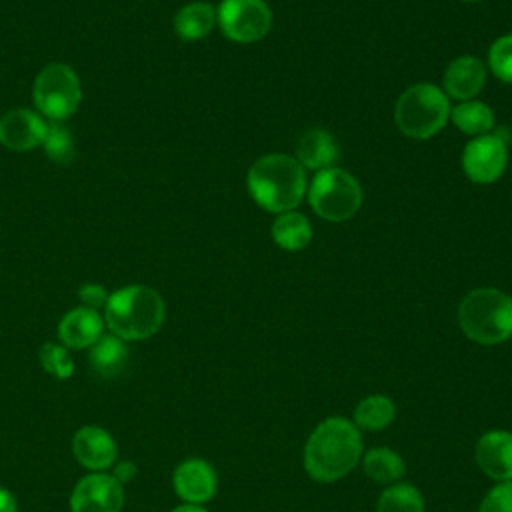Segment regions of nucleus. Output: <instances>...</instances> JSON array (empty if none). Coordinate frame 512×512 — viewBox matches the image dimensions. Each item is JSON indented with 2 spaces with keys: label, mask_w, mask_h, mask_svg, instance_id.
I'll return each instance as SVG.
<instances>
[{
  "label": "nucleus",
  "mask_w": 512,
  "mask_h": 512,
  "mask_svg": "<svg viewBox=\"0 0 512 512\" xmlns=\"http://www.w3.org/2000/svg\"><path fill=\"white\" fill-rule=\"evenodd\" d=\"M72 452L76 460L92 472H104L116 462V442L100 426L80 428L74 434Z\"/></svg>",
  "instance_id": "4468645a"
},
{
  "label": "nucleus",
  "mask_w": 512,
  "mask_h": 512,
  "mask_svg": "<svg viewBox=\"0 0 512 512\" xmlns=\"http://www.w3.org/2000/svg\"><path fill=\"white\" fill-rule=\"evenodd\" d=\"M42 148H44L46 156L58 164H68L76 154L74 152L76 150L74 136L60 122H48V132L42 142Z\"/></svg>",
  "instance_id": "393cba45"
},
{
  "label": "nucleus",
  "mask_w": 512,
  "mask_h": 512,
  "mask_svg": "<svg viewBox=\"0 0 512 512\" xmlns=\"http://www.w3.org/2000/svg\"><path fill=\"white\" fill-rule=\"evenodd\" d=\"M484 80H486L484 62L474 56H460L448 66L444 74V88L452 98L470 100L482 90Z\"/></svg>",
  "instance_id": "dca6fc26"
},
{
  "label": "nucleus",
  "mask_w": 512,
  "mask_h": 512,
  "mask_svg": "<svg viewBox=\"0 0 512 512\" xmlns=\"http://www.w3.org/2000/svg\"><path fill=\"white\" fill-rule=\"evenodd\" d=\"M16 498L12 496L10 490L0 486V512H16Z\"/></svg>",
  "instance_id": "7c9ffc66"
},
{
  "label": "nucleus",
  "mask_w": 512,
  "mask_h": 512,
  "mask_svg": "<svg viewBox=\"0 0 512 512\" xmlns=\"http://www.w3.org/2000/svg\"><path fill=\"white\" fill-rule=\"evenodd\" d=\"M396 124L410 138H430L444 128L450 116L446 94L434 84H416L396 102Z\"/></svg>",
  "instance_id": "39448f33"
},
{
  "label": "nucleus",
  "mask_w": 512,
  "mask_h": 512,
  "mask_svg": "<svg viewBox=\"0 0 512 512\" xmlns=\"http://www.w3.org/2000/svg\"><path fill=\"white\" fill-rule=\"evenodd\" d=\"M176 494L184 504L200 506L214 498L218 490V476L214 468L202 458H188L180 462L172 476Z\"/></svg>",
  "instance_id": "f8f14e48"
},
{
  "label": "nucleus",
  "mask_w": 512,
  "mask_h": 512,
  "mask_svg": "<svg viewBox=\"0 0 512 512\" xmlns=\"http://www.w3.org/2000/svg\"><path fill=\"white\" fill-rule=\"evenodd\" d=\"M364 454L360 430L342 416L322 420L306 440L304 468L316 482L328 484L350 474Z\"/></svg>",
  "instance_id": "f257e3e1"
},
{
  "label": "nucleus",
  "mask_w": 512,
  "mask_h": 512,
  "mask_svg": "<svg viewBox=\"0 0 512 512\" xmlns=\"http://www.w3.org/2000/svg\"><path fill=\"white\" fill-rule=\"evenodd\" d=\"M78 298H80L82 306L92 308V310H100V308L106 306V302H108V298H110V292H108L102 284L86 282L84 286H80Z\"/></svg>",
  "instance_id": "c85d7f7f"
},
{
  "label": "nucleus",
  "mask_w": 512,
  "mask_h": 512,
  "mask_svg": "<svg viewBox=\"0 0 512 512\" xmlns=\"http://www.w3.org/2000/svg\"><path fill=\"white\" fill-rule=\"evenodd\" d=\"M396 416L394 402L384 394H372L362 398L354 408V424L360 430H382L386 428Z\"/></svg>",
  "instance_id": "4be33fe9"
},
{
  "label": "nucleus",
  "mask_w": 512,
  "mask_h": 512,
  "mask_svg": "<svg viewBox=\"0 0 512 512\" xmlns=\"http://www.w3.org/2000/svg\"><path fill=\"white\" fill-rule=\"evenodd\" d=\"M480 512H512V482H498L486 492Z\"/></svg>",
  "instance_id": "cd10ccee"
},
{
  "label": "nucleus",
  "mask_w": 512,
  "mask_h": 512,
  "mask_svg": "<svg viewBox=\"0 0 512 512\" xmlns=\"http://www.w3.org/2000/svg\"><path fill=\"white\" fill-rule=\"evenodd\" d=\"M214 24L216 10L208 2H190L182 6L174 16V30L186 42L204 38L206 34H210Z\"/></svg>",
  "instance_id": "6ab92c4d"
},
{
  "label": "nucleus",
  "mask_w": 512,
  "mask_h": 512,
  "mask_svg": "<svg viewBox=\"0 0 512 512\" xmlns=\"http://www.w3.org/2000/svg\"><path fill=\"white\" fill-rule=\"evenodd\" d=\"M272 238L284 250H300L312 238V226L304 214L282 212L272 224Z\"/></svg>",
  "instance_id": "412c9836"
},
{
  "label": "nucleus",
  "mask_w": 512,
  "mask_h": 512,
  "mask_svg": "<svg viewBox=\"0 0 512 512\" xmlns=\"http://www.w3.org/2000/svg\"><path fill=\"white\" fill-rule=\"evenodd\" d=\"M362 468L372 482L382 486H392L406 474V464L400 454L386 446H378L362 454Z\"/></svg>",
  "instance_id": "aec40b11"
},
{
  "label": "nucleus",
  "mask_w": 512,
  "mask_h": 512,
  "mask_svg": "<svg viewBox=\"0 0 512 512\" xmlns=\"http://www.w3.org/2000/svg\"><path fill=\"white\" fill-rule=\"evenodd\" d=\"M490 70L504 82L512 84V34L498 38L488 54Z\"/></svg>",
  "instance_id": "bb28decb"
},
{
  "label": "nucleus",
  "mask_w": 512,
  "mask_h": 512,
  "mask_svg": "<svg viewBox=\"0 0 512 512\" xmlns=\"http://www.w3.org/2000/svg\"><path fill=\"white\" fill-rule=\"evenodd\" d=\"M104 316L98 310L78 306L58 322V338L66 348H90L104 334Z\"/></svg>",
  "instance_id": "2eb2a0df"
},
{
  "label": "nucleus",
  "mask_w": 512,
  "mask_h": 512,
  "mask_svg": "<svg viewBox=\"0 0 512 512\" xmlns=\"http://www.w3.org/2000/svg\"><path fill=\"white\" fill-rule=\"evenodd\" d=\"M112 476L120 482V484H126L130 482L134 476H136V464L134 462H118L112 470Z\"/></svg>",
  "instance_id": "c756f323"
},
{
  "label": "nucleus",
  "mask_w": 512,
  "mask_h": 512,
  "mask_svg": "<svg viewBox=\"0 0 512 512\" xmlns=\"http://www.w3.org/2000/svg\"><path fill=\"white\" fill-rule=\"evenodd\" d=\"M248 190L264 210L290 212L306 192V170L292 156H262L248 172Z\"/></svg>",
  "instance_id": "7ed1b4c3"
},
{
  "label": "nucleus",
  "mask_w": 512,
  "mask_h": 512,
  "mask_svg": "<svg viewBox=\"0 0 512 512\" xmlns=\"http://www.w3.org/2000/svg\"><path fill=\"white\" fill-rule=\"evenodd\" d=\"M464 2H476V0H464Z\"/></svg>",
  "instance_id": "473e14b6"
},
{
  "label": "nucleus",
  "mask_w": 512,
  "mask_h": 512,
  "mask_svg": "<svg viewBox=\"0 0 512 512\" xmlns=\"http://www.w3.org/2000/svg\"><path fill=\"white\" fill-rule=\"evenodd\" d=\"M124 506L122 484L106 472L84 476L72 490V512H120Z\"/></svg>",
  "instance_id": "9d476101"
},
{
  "label": "nucleus",
  "mask_w": 512,
  "mask_h": 512,
  "mask_svg": "<svg viewBox=\"0 0 512 512\" xmlns=\"http://www.w3.org/2000/svg\"><path fill=\"white\" fill-rule=\"evenodd\" d=\"M38 358L42 368L58 380H66L74 372V360L68 354V348L64 344H56V342L42 344Z\"/></svg>",
  "instance_id": "a878e982"
},
{
  "label": "nucleus",
  "mask_w": 512,
  "mask_h": 512,
  "mask_svg": "<svg viewBox=\"0 0 512 512\" xmlns=\"http://www.w3.org/2000/svg\"><path fill=\"white\" fill-rule=\"evenodd\" d=\"M452 122L466 134H486L494 126V112L476 100H466L450 112Z\"/></svg>",
  "instance_id": "b1692460"
},
{
  "label": "nucleus",
  "mask_w": 512,
  "mask_h": 512,
  "mask_svg": "<svg viewBox=\"0 0 512 512\" xmlns=\"http://www.w3.org/2000/svg\"><path fill=\"white\" fill-rule=\"evenodd\" d=\"M172 512H206L202 506H194V504H182L178 508H174Z\"/></svg>",
  "instance_id": "2f4dec72"
},
{
  "label": "nucleus",
  "mask_w": 512,
  "mask_h": 512,
  "mask_svg": "<svg viewBox=\"0 0 512 512\" xmlns=\"http://www.w3.org/2000/svg\"><path fill=\"white\" fill-rule=\"evenodd\" d=\"M166 316V304L162 296L142 284L118 288L110 294L104 306V322L108 330L126 340H146L154 336Z\"/></svg>",
  "instance_id": "f03ea898"
},
{
  "label": "nucleus",
  "mask_w": 512,
  "mask_h": 512,
  "mask_svg": "<svg viewBox=\"0 0 512 512\" xmlns=\"http://www.w3.org/2000/svg\"><path fill=\"white\" fill-rule=\"evenodd\" d=\"M296 156L304 170L310 168L320 172L338 160V144L330 132L322 128H310L300 136L296 144Z\"/></svg>",
  "instance_id": "f3484780"
},
{
  "label": "nucleus",
  "mask_w": 512,
  "mask_h": 512,
  "mask_svg": "<svg viewBox=\"0 0 512 512\" xmlns=\"http://www.w3.org/2000/svg\"><path fill=\"white\" fill-rule=\"evenodd\" d=\"M478 468L496 482H512V432L490 430L474 448Z\"/></svg>",
  "instance_id": "ddd939ff"
},
{
  "label": "nucleus",
  "mask_w": 512,
  "mask_h": 512,
  "mask_svg": "<svg viewBox=\"0 0 512 512\" xmlns=\"http://www.w3.org/2000/svg\"><path fill=\"white\" fill-rule=\"evenodd\" d=\"M462 332L478 344H500L512 336V298L496 288H478L458 308Z\"/></svg>",
  "instance_id": "20e7f679"
},
{
  "label": "nucleus",
  "mask_w": 512,
  "mask_h": 512,
  "mask_svg": "<svg viewBox=\"0 0 512 512\" xmlns=\"http://www.w3.org/2000/svg\"><path fill=\"white\" fill-rule=\"evenodd\" d=\"M46 132V118L30 108H14L0 118V144L12 152L40 148Z\"/></svg>",
  "instance_id": "9b49d317"
},
{
  "label": "nucleus",
  "mask_w": 512,
  "mask_h": 512,
  "mask_svg": "<svg viewBox=\"0 0 512 512\" xmlns=\"http://www.w3.org/2000/svg\"><path fill=\"white\" fill-rule=\"evenodd\" d=\"M310 206L318 216L332 222L352 218L362 204L360 184L340 168L320 170L308 190Z\"/></svg>",
  "instance_id": "0eeeda50"
},
{
  "label": "nucleus",
  "mask_w": 512,
  "mask_h": 512,
  "mask_svg": "<svg viewBox=\"0 0 512 512\" xmlns=\"http://www.w3.org/2000/svg\"><path fill=\"white\" fill-rule=\"evenodd\" d=\"M128 362V348L126 340L110 334H102L90 348H88V364L90 368L102 378L118 376Z\"/></svg>",
  "instance_id": "a211bd4d"
},
{
  "label": "nucleus",
  "mask_w": 512,
  "mask_h": 512,
  "mask_svg": "<svg viewBox=\"0 0 512 512\" xmlns=\"http://www.w3.org/2000/svg\"><path fill=\"white\" fill-rule=\"evenodd\" d=\"M216 20L230 40L250 44L268 34L272 12L264 0H222Z\"/></svg>",
  "instance_id": "6e6552de"
},
{
  "label": "nucleus",
  "mask_w": 512,
  "mask_h": 512,
  "mask_svg": "<svg viewBox=\"0 0 512 512\" xmlns=\"http://www.w3.org/2000/svg\"><path fill=\"white\" fill-rule=\"evenodd\" d=\"M32 100L36 112L48 122H62L72 116L82 102L80 78L64 62L46 64L34 78Z\"/></svg>",
  "instance_id": "423d86ee"
},
{
  "label": "nucleus",
  "mask_w": 512,
  "mask_h": 512,
  "mask_svg": "<svg viewBox=\"0 0 512 512\" xmlns=\"http://www.w3.org/2000/svg\"><path fill=\"white\" fill-rule=\"evenodd\" d=\"M376 512H424V498L416 486L396 482L380 494Z\"/></svg>",
  "instance_id": "5701e85b"
},
{
  "label": "nucleus",
  "mask_w": 512,
  "mask_h": 512,
  "mask_svg": "<svg viewBox=\"0 0 512 512\" xmlns=\"http://www.w3.org/2000/svg\"><path fill=\"white\" fill-rule=\"evenodd\" d=\"M508 146L504 138L482 134L470 140L462 154V166L466 176L476 184L494 182L506 168Z\"/></svg>",
  "instance_id": "1a4fd4ad"
}]
</instances>
